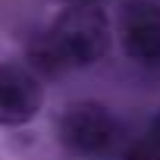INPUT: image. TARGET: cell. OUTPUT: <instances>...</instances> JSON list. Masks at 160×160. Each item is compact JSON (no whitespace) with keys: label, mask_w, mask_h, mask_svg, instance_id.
I'll list each match as a JSON object with an SVG mask.
<instances>
[{"label":"cell","mask_w":160,"mask_h":160,"mask_svg":"<svg viewBox=\"0 0 160 160\" xmlns=\"http://www.w3.org/2000/svg\"><path fill=\"white\" fill-rule=\"evenodd\" d=\"M66 69L94 66L110 50V19L98 3H72L44 32Z\"/></svg>","instance_id":"obj_1"},{"label":"cell","mask_w":160,"mask_h":160,"mask_svg":"<svg viewBox=\"0 0 160 160\" xmlns=\"http://www.w3.org/2000/svg\"><path fill=\"white\" fill-rule=\"evenodd\" d=\"M57 135H60V144L78 157H101V154L113 151V144L119 138V122L104 104L78 101V104L66 107V113L60 116Z\"/></svg>","instance_id":"obj_2"},{"label":"cell","mask_w":160,"mask_h":160,"mask_svg":"<svg viewBox=\"0 0 160 160\" xmlns=\"http://www.w3.org/2000/svg\"><path fill=\"white\" fill-rule=\"evenodd\" d=\"M119 44L129 60L160 66V0H129L122 7Z\"/></svg>","instance_id":"obj_3"},{"label":"cell","mask_w":160,"mask_h":160,"mask_svg":"<svg viewBox=\"0 0 160 160\" xmlns=\"http://www.w3.org/2000/svg\"><path fill=\"white\" fill-rule=\"evenodd\" d=\"M44 107V85L25 63H0V126H25Z\"/></svg>","instance_id":"obj_4"},{"label":"cell","mask_w":160,"mask_h":160,"mask_svg":"<svg viewBox=\"0 0 160 160\" xmlns=\"http://www.w3.org/2000/svg\"><path fill=\"white\" fill-rule=\"evenodd\" d=\"M126 160H160V151H157V148H151L148 141H138V144H132V148H129Z\"/></svg>","instance_id":"obj_5"},{"label":"cell","mask_w":160,"mask_h":160,"mask_svg":"<svg viewBox=\"0 0 160 160\" xmlns=\"http://www.w3.org/2000/svg\"><path fill=\"white\" fill-rule=\"evenodd\" d=\"M148 144L160 151V113H157V116H154V122H151V132H148Z\"/></svg>","instance_id":"obj_6"},{"label":"cell","mask_w":160,"mask_h":160,"mask_svg":"<svg viewBox=\"0 0 160 160\" xmlns=\"http://www.w3.org/2000/svg\"><path fill=\"white\" fill-rule=\"evenodd\" d=\"M63 3H66V7H72V3H98V7H101L104 0H63Z\"/></svg>","instance_id":"obj_7"}]
</instances>
